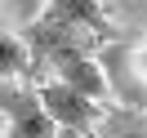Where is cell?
<instances>
[{"mask_svg":"<svg viewBox=\"0 0 147 138\" xmlns=\"http://www.w3.org/2000/svg\"><path fill=\"white\" fill-rule=\"evenodd\" d=\"M143 111H147V107H143Z\"/></svg>","mask_w":147,"mask_h":138,"instance_id":"7","label":"cell"},{"mask_svg":"<svg viewBox=\"0 0 147 138\" xmlns=\"http://www.w3.org/2000/svg\"><path fill=\"white\" fill-rule=\"evenodd\" d=\"M0 120H5L0 138H54V120L40 107L36 85H22V76L0 80Z\"/></svg>","mask_w":147,"mask_h":138,"instance_id":"1","label":"cell"},{"mask_svg":"<svg viewBox=\"0 0 147 138\" xmlns=\"http://www.w3.org/2000/svg\"><path fill=\"white\" fill-rule=\"evenodd\" d=\"M36 18L63 22V27L80 31V36H89L94 45H102V40H116V22L107 18L102 0H45V9H40Z\"/></svg>","mask_w":147,"mask_h":138,"instance_id":"3","label":"cell"},{"mask_svg":"<svg viewBox=\"0 0 147 138\" xmlns=\"http://www.w3.org/2000/svg\"><path fill=\"white\" fill-rule=\"evenodd\" d=\"M54 138H89V134H80V129H67V125H54Z\"/></svg>","mask_w":147,"mask_h":138,"instance_id":"6","label":"cell"},{"mask_svg":"<svg viewBox=\"0 0 147 138\" xmlns=\"http://www.w3.org/2000/svg\"><path fill=\"white\" fill-rule=\"evenodd\" d=\"M36 98H40V107H45V116L54 120V125L80 129V134H89V138H94V129H98V120H102V102L89 98V94H80L76 85L58 80V76H49L45 85H36Z\"/></svg>","mask_w":147,"mask_h":138,"instance_id":"2","label":"cell"},{"mask_svg":"<svg viewBox=\"0 0 147 138\" xmlns=\"http://www.w3.org/2000/svg\"><path fill=\"white\" fill-rule=\"evenodd\" d=\"M31 71V54L22 45V36L0 27V80H13V76H27Z\"/></svg>","mask_w":147,"mask_h":138,"instance_id":"4","label":"cell"},{"mask_svg":"<svg viewBox=\"0 0 147 138\" xmlns=\"http://www.w3.org/2000/svg\"><path fill=\"white\" fill-rule=\"evenodd\" d=\"M5 5H9V9L18 13L22 22H31V18H36L40 9H45V0H5Z\"/></svg>","mask_w":147,"mask_h":138,"instance_id":"5","label":"cell"}]
</instances>
